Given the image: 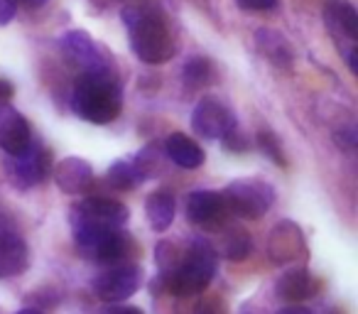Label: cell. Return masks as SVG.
I'll use <instances>...</instances> for the list:
<instances>
[{"mask_svg":"<svg viewBox=\"0 0 358 314\" xmlns=\"http://www.w3.org/2000/svg\"><path fill=\"white\" fill-rule=\"evenodd\" d=\"M71 108L79 118L96 125L118 118L123 108V91L113 71H84L71 94Z\"/></svg>","mask_w":358,"mask_h":314,"instance_id":"obj_1","label":"cell"},{"mask_svg":"<svg viewBox=\"0 0 358 314\" xmlns=\"http://www.w3.org/2000/svg\"><path fill=\"white\" fill-rule=\"evenodd\" d=\"M123 22L130 35V50L145 64H164L174 57V42L167 22L150 8H125Z\"/></svg>","mask_w":358,"mask_h":314,"instance_id":"obj_2","label":"cell"},{"mask_svg":"<svg viewBox=\"0 0 358 314\" xmlns=\"http://www.w3.org/2000/svg\"><path fill=\"white\" fill-rule=\"evenodd\" d=\"M219 265V253L206 238H194L187 248L185 260H179L177 268L167 273V287L172 290L174 297H194L201 294L216 275Z\"/></svg>","mask_w":358,"mask_h":314,"instance_id":"obj_3","label":"cell"},{"mask_svg":"<svg viewBox=\"0 0 358 314\" xmlns=\"http://www.w3.org/2000/svg\"><path fill=\"white\" fill-rule=\"evenodd\" d=\"M74 241L84 258L106 265H120L128 255L135 253L133 238L120 229L81 224L74 226Z\"/></svg>","mask_w":358,"mask_h":314,"instance_id":"obj_4","label":"cell"},{"mask_svg":"<svg viewBox=\"0 0 358 314\" xmlns=\"http://www.w3.org/2000/svg\"><path fill=\"white\" fill-rule=\"evenodd\" d=\"M3 167H6V175L13 187H17V190H32V187H37L40 182H45L50 177L52 170L50 150L37 143H30L22 152L8 155L6 160H3Z\"/></svg>","mask_w":358,"mask_h":314,"instance_id":"obj_5","label":"cell"},{"mask_svg":"<svg viewBox=\"0 0 358 314\" xmlns=\"http://www.w3.org/2000/svg\"><path fill=\"white\" fill-rule=\"evenodd\" d=\"M224 201L226 209L241 219H260L273 206L275 190L260 180H238L224 192Z\"/></svg>","mask_w":358,"mask_h":314,"instance_id":"obj_6","label":"cell"},{"mask_svg":"<svg viewBox=\"0 0 358 314\" xmlns=\"http://www.w3.org/2000/svg\"><path fill=\"white\" fill-rule=\"evenodd\" d=\"M324 20H327V27L334 37H336V47L338 52L343 55L346 59L348 69L356 74L358 66H356V57H358V15H356V8L346 0H334L329 3L327 10H324Z\"/></svg>","mask_w":358,"mask_h":314,"instance_id":"obj_7","label":"cell"},{"mask_svg":"<svg viewBox=\"0 0 358 314\" xmlns=\"http://www.w3.org/2000/svg\"><path fill=\"white\" fill-rule=\"evenodd\" d=\"M140 285H143V268H140V265L120 263V265H113V268L103 270L101 275H96L94 292L99 294V299H103V302L115 304L138 292Z\"/></svg>","mask_w":358,"mask_h":314,"instance_id":"obj_8","label":"cell"},{"mask_svg":"<svg viewBox=\"0 0 358 314\" xmlns=\"http://www.w3.org/2000/svg\"><path fill=\"white\" fill-rule=\"evenodd\" d=\"M125 221H128V209L120 201L103 199V197H89L71 209V226L91 224L106 226V229H123Z\"/></svg>","mask_w":358,"mask_h":314,"instance_id":"obj_9","label":"cell"},{"mask_svg":"<svg viewBox=\"0 0 358 314\" xmlns=\"http://www.w3.org/2000/svg\"><path fill=\"white\" fill-rule=\"evenodd\" d=\"M192 128L199 138L219 140L236 128V118L229 106H224L221 101L201 99L194 106V113H192Z\"/></svg>","mask_w":358,"mask_h":314,"instance_id":"obj_10","label":"cell"},{"mask_svg":"<svg viewBox=\"0 0 358 314\" xmlns=\"http://www.w3.org/2000/svg\"><path fill=\"white\" fill-rule=\"evenodd\" d=\"M62 52L69 57L71 64L81 66L84 71H110V64L101 50L96 47V42L91 40L89 32L84 30H69L62 37Z\"/></svg>","mask_w":358,"mask_h":314,"instance_id":"obj_11","label":"cell"},{"mask_svg":"<svg viewBox=\"0 0 358 314\" xmlns=\"http://www.w3.org/2000/svg\"><path fill=\"white\" fill-rule=\"evenodd\" d=\"M226 214H229V209H226L224 194H219V192L201 190V192H194V194L187 199V216H189V221L196 226L219 231L221 226L226 224Z\"/></svg>","mask_w":358,"mask_h":314,"instance_id":"obj_12","label":"cell"},{"mask_svg":"<svg viewBox=\"0 0 358 314\" xmlns=\"http://www.w3.org/2000/svg\"><path fill=\"white\" fill-rule=\"evenodd\" d=\"M32 143L30 125L20 110L13 106L0 104V148L6 155H17Z\"/></svg>","mask_w":358,"mask_h":314,"instance_id":"obj_13","label":"cell"},{"mask_svg":"<svg viewBox=\"0 0 358 314\" xmlns=\"http://www.w3.org/2000/svg\"><path fill=\"white\" fill-rule=\"evenodd\" d=\"M304 250L302 231L292 224V221H282L273 229L268 241V253L273 263H289V260L299 258Z\"/></svg>","mask_w":358,"mask_h":314,"instance_id":"obj_14","label":"cell"},{"mask_svg":"<svg viewBox=\"0 0 358 314\" xmlns=\"http://www.w3.org/2000/svg\"><path fill=\"white\" fill-rule=\"evenodd\" d=\"M27 268V245L0 219V278H15Z\"/></svg>","mask_w":358,"mask_h":314,"instance_id":"obj_15","label":"cell"},{"mask_svg":"<svg viewBox=\"0 0 358 314\" xmlns=\"http://www.w3.org/2000/svg\"><path fill=\"white\" fill-rule=\"evenodd\" d=\"M55 182L64 194H84L91 185H94V170L89 162H84L81 157H66L57 165L55 170Z\"/></svg>","mask_w":358,"mask_h":314,"instance_id":"obj_16","label":"cell"},{"mask_svg":"<svg viewBox=\"0 0 358 314\" xmlns=\"http://www.w3.org/2000/svg\"><path fill=\"white\" fill-rule=\"evenodd\" d=\"M164 152L174 165L185 167V170H196V167L204 165V150L182 133L169 135L167 143H164Z\"/></svg>","mask_w":358,"mask_h":314,"instance_id":"obj_17","label":"cell"},{"mask_svg":"<svg viewBox=\"0 0 358 314\" xmlns=\"http://www.w3.org/2000/svg\"><path fill=\"white\" fill-rule=\"evenodd\" d=\"M275 290H278V297L287 299V302H302V299L312 297L314 290H317V283H314L312 273L307 268H294L278 280Z\"/></svg>","mask_w":358,"mask_h":314,"instance_id":"obj_18","label":"cell"},{"mask_svg":"<svg viewBox=\"0 0 358 314\" xmlns=\"http://www.w3.org/2000/svg\"><path fill=\"white\" fill-rule=\"evenodd\" d=\"M221 245L216 253L226 260H245L250 255V234L238 224H224L221 226Z\"/></svg>","mask_w":358,"mask_h":314,"instance_id":"obj_19","label":"cell"},{"mask_svg":"<svg viewBox=\"0 0 358 314\" xmlns=\"http://www.w3.org/2000/svg\"><path fill=\"white\" fill-rule=\"evenodd\" d=\"M255 40H258L260 52H263L268 62H273L275 66H282V69H289V66H292V59H294L292 47L287 45V40H285L280 32L258 30L255 32Z\"/></svg>","mask_w":358,"mask_h":314,"instance_id":"obj_20","label":"cell"},{"mask_svg":"<svg viewBox=\"0 0 358 314\" xmlns=\"http://www.w3.org/2000/svg\"><path fill=\"white\" fill-rule=\"evenodd\" d=\"M174 211H177V206H174V197L169 192H155V194H150L148 204H145L148 221L157 234H162V231H167L172 226Z\"/></svg>","mask_w":358,"mask_h":314,"instance_id":"obj_21","label":"cell"},{"mask_svg":"<svg viewBox=\"0 0 358 314\" xmlns=\"http://www.w3.org/2000/svg\"><path fill=\"white\" fill-rule=\"evenodd\" d=\"M185 84L187 89H201V86H209L216 79V69L206 57H194L185 64Z\"/></svg>","mask_w":358,"mask_h":314,"instance_id":"obj_22","label":"cell"},{"mask_svg":"<svg viewBox=\"0 0 358 314\" xmlns=\"http://www.w3.org/2000/svg\"><path fill=\"white\" fill-rule=\"evenodd\" d=\"M106 182H108L115 192H128V190H135L138 182H143V180H140L133 162L120 160V162H115V165H110L108 175H106Z\"/></svg>","mask_w":358,"mask_h":314,"instance_id":"obj_23","label":"cell"},{"mask_svg":"<svg viewBox=\"0 0 358 314\" xmlns=\"http://www.w3.org/2000/svg\"><path fill=\"white\" fill-rule=\"evenodd\" d=\"M155 152H157V148H155V145H150V148H145L143 152L138 155V160L133 162L135 170H138V175H140V180H152L155 175H159L162 160H159V157H155Z\"/></svg>","mask_w":358,"mask_h":314,"instance_id":"obj_24","label":"cell"},{"mask_svg":"<svg viewBox=\"0 0 358 314\" xmlns=\"http://www.w3.org/2000/svg\"><path fill=\"white\" fill-rule=\"evenodd\" d=\"M258 145H260V150L268 155L270 160L275 162V165H282V167L287 165V160H285V155H282V148H280L278 138H275L273 133H268V130L258 133Z\"/></svg>","mask_w":358,"mask_h":314,"instance_id":"obj_25","label":"cell"},{"mask_svg":"<svg viewBox=\"0 0 358 314\" xmlns=\"http://www.w3.org/2000/svg\"><path fill=\"white\" fill-rule=\"evenodd\" d=\"M179 260H182V258H179L177 248H174L172 243L162 241V243L157 245V265H159V270H162V275L172 273V270L177 268Z\"/></svg>","mask_w":358,"mask_h":314,"instance_id":"obj_26","label":"cell"},{"mask_svg":"<svg viewBox=\"0 0 358 314\" xmlns=\"http://www.w3.org/2000/svg\"><path fill=\"white\" fill-rule=\"evenodd\" d=\"M226 143V148L229 150H236V152H238V150H248L250 145H248V140L243 138V133H238V130H231V133H226L224 138H221Z\"/></svg>","mask_w":358,"mask_h":314,"instance_id":"obj_27","label":"cell"},{"mask_svg":"<svg viewBox=\"0 0 358 314\" xmlns=\"http://www.w3.org/2000/svg\"><path fill=\"white\" fill-rule=\"evenodd\" d=\"M243 10H273L278 8V0H236Z\"/></svg>","mask_w":358,"mask_h":314,"instance_id":"obj_28","label":"cell"},{"mask_svg":"<svg viewBox=\"0 0 358 314\" xmlns=\"http://www.w3.org/2000/svg\"><path fill=\"white\" fill-rule=\"evenodd\" d=\"M17 13V0H0V25H10Z\"/></svg>","mask_w":358,"mask_h":314,"instance_id":"obj_29","label":"cell"},{"mask_svg":"<svg viewBox=\"0 0 358 314\" xmlns=\"http://www.w3.org/2000/svg\"><path fill=\"white\" fill-rule=\"evenodd\" d=\"M101 314H143V309L130 307V304H123V302H115V304H110V307H106Z\"/></svg>","mask_w":358,"mask_h":314,"instance_id":"obj_30","label":"cell"},{"mask_svg":"<svg viewBox=\"0 0 358 314\" xmlns=\"http://www.w3.org/2000/svg\"><path fill=\"white\" fill-rule=\"evenodd\" d=\"M13 94H15V89H13L10 81L0 79V104H8L13 99Z\"/></svg>","mask_w":358,"mask_h":314,"instance_id":"obj_31","label":"cell"},{"mask_svg":"<svg viewBox=\"0 0 358 314\" xmlns=\"http://www.w3.org/2000/svg\"><path fill=\"white\" fill-rule=\"evenodd\" d=\"M278 314H312L309 309H304V307H299V304H294V307H285V309H280Z\"/></svg>","mask_w":358,"mask_h":314,"instance_id":"obj_32","label":"cell"},{"mask_svg":"<svg viewBox=\"0 0 358 314\" xmlns=\"http://www.w3.org/2000/svg\"><path fill=\"white\" fill-rule=\"evenodd\" d=\"M20 3H25L27 8H40V6H47L50 0H20Z\"/></svg>","mask_w":358,"mask_h":314,"instance_id":"obj_33","label":"cell"},{"mask_svg":"<svg viewBox=\"0 0 358 314\" xmlns=\"http://www.w3.org/2000/svg\"><path fill=\"white\" fill-rule=\"evenodd\" d=\"M17 314H42L40 309H22V312H17Z\"/></svg>","mask_w":358,"mask_h":314,"instance_id":"obj_34","label":"cell"}]
</instances>
